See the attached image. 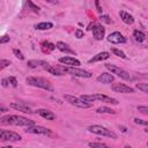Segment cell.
<instances>
[{
  "label": "cell",
  "instance_id": "cell-1",
  "mask_svg": "<svg viewBox=\"0 0 148 148\" xmlns=\"http://www.w3.org/2000/svg\"><path fill=\"white\" fill-rule=\"evenodd\" d=\"M0 125L2 126H8V125H14V126H23V127H29L35 125V121L31 119H28L22 116L17 114H6L0 117Z\"/></svg>",
  "mask_w": 148,
  "mask_h": 148
},
{
  "label": "cell",
  "instance_id": "cell-2",
  "mask_svg": "<svg viewBox=\"0 0 148 148\" xmlns=\"http://www.w3.org/2000/svg\"><path fill=\"white\" fill-rule=\"evenodd\" d=\"M25 82L31 86V87H36V88H40L47 91H53V87L51 84V82L44 77H39V76H28L25 79Z\"/></svg>",
  "mask_w": 148,
  "mask_h": 148
},
{
  "label": "cell",
  "instance_id": "cell-3",
  "mask_svg": "<svg viewBox=\"0 0 148 148\" xmlns=\"http://www.w3.org/2000/svg\"><path fill=\"white\" fill-rule=\"evenodd\" d=\"M56 67H57L64 75L67 73V74L73 75V76L86 77V79H89V77L92 76V74H91L90 72H88V71H86V69H80V68H77V67H65V66H62V65H58V66H56Z\"/></svg>",
  "mask_w": 148,
  "mask_h": 148
},
{
  "label": "cell",
  "instance_id": "cell-4",
  "mask_svg": "<svg viewBox=\"0 0 148 148\" xmlns=\"http://www.w3.org/2000/svg\"><path fill=\"white\" fill-rule=\"evenodd\" d=\"M88 131L92 134H97V135H102V136H106V138H111V139H117V134L113 131H111L102 125H91L88 127Z\"/></svg>",
  "mask_w": 148,
  "mask_h": 148
},
{
  "label": "cell",
  "instance_id": "cell-5",
  "mask_svg": "<svg viewBox=\"0 0 148 148\" xmlns=\"http://www.w3.org/2000/svg\"><path fill=\"white\" fill-rule=\"evenodd\" d=\"M104 66H105L106 69H109L111 72V74H116L117 76H119L123 80H126V81H132L133 80V77L131 76V74L128 72H126L125 69L120 68V67H117V66H114L112 64H105Z\"/></svg>",
  "mask_w": 148,
  "mask_h": 148
},
{
  "label": "cell",
  "instance_id": "cell-6",
  "mask_svg": "<svg viewBox=\"0 0 148 148\" xmlns=\"http://www.w3.org/2000/svg\"><path fill=\"white\" fill-rule=\"evenodd\" d=\"M22 139V136L16 133V132H13V131H3V130H0V141L2 142H16V141H20Z\"/></svg>",
  "mask_w": 148,
  "mask_h": 148
},
{
  "label": "cell",
  "instance_id": "cell-7",
  "mask_svg": "<svg viewBox=\"0 0 148 148\" xmlns=\"http://www.w3.org/2000/svg\"><path fill=\"white\" fill-rule=\"evenodd\" d=\"M64 98H65L69 104L76 106V108H80V109H88V108H91V106H92L91 103H86V102H83L82 99H80L79 97L73 96V95H64Z\"/></svg>",
  "mask_w": 148,
  "mask_h": 148
},
{
  "label": "cell",
  "instance_id": "cell-8",
  "mask_svg": "<svg viewBox=\"0 0 148 148\" xmlns=\"http://www.w3.org/2000/svg\"><path fill=\"white\" fill-rule=\"evenodd\" d=\"M24 132L29 133V134H42V135H51L52 134V131L50 128L44 127V126H38V125H32V126L25 127Z\"/></svg>",
  "mask_w": 148,
  "mask_h": 148
},
{
  "label": "cell",
  "instance_id": "cell-9",
  "mask_svg": "<svg viewBox=\"0 0 148 148\" xmlns=\"http://www.w3.org/2000/svg\"><path fill=\"white\" fill-rule=\"evenodd\" d=\"M111 88L114 92H119V94H133L134 92V89L132 87H130L125 83H120V82L112 83Z\"/></svg>",
  "mask_w": 148,
  "mask_h": 148
},
{
  "label": "cell",
  "instance_id": "cell-10",
  "mask_svg": "<svg viewBox=\"0 0 148 148\" xmlns=\"http://www.w3.org/2000/svg\"><path fill=\"white\" fill-rule=\"evenodd\" d=\"M108 42L109 43H112V44H124L126 43V38L124 37L123 34H120L119 31H113L111 32L108 37H106Z\"/></svg>",
  "mask_w": 148,
  "mask_h": 148
},
{
  "label": "cell",
  "instance_id": "cell-11",
  "mask_svg": "<svg viewBox=\"0 0 148 148\" xmlns=\"http://www.w3.org/2000/svg\"><path fill=\"white\" fill-rule=\"evenodd\" d=\"M91 32H92V36H94V38L96 40H102L104 38V36H105V28L102 24L96 23V24L92 25Z\"/></svg>",
  "mask_w": 148,
  "mask_h": 148
},
{
  "label": "cell",
  "instance_id": "cell-12",
  "mask_svg": "<svg viewBox=\"0 0 148 148\" xmlns=\"http://www.w3.org/2000/svg\"><path fill=\"white\" fill-rule=\"evenodd\" d=\"M59 62L62 64V65H65L66 67H77V66L81 65L80 60H77L74 57H68V56H65V57L59 58Z\"/></svg>",
  "mask_w": 148,
  "mask_h": 148
},
{
  "label": "cell",
  "instance_id": "cell-13",
  "mask_svg": "<svg viewBox=\"0 0 148 148\" xmlns=\"http://www.w3.org/2000/svg\"><path fill=\"white\" fill-rule=\"evenodd\" d=\"M39 66H40L43 69H45L46 72H49L50 74H52V75H56V76H61V75H64L56 66H51L49 62H46V61H44V60H40Z\"/></svg>",
  "mask_w": 148,
  "mask_h": 148
},
{
  "label": "cell",
  "instance_id": "cell-14",
  "mask_svg": "<svg viewBox=\"0 0 148 148\" xmlns=\"http://www.w3.org/2000/svg\"><path fill=\"white\" fill-rule=\"evenodd\" d=\"M12 109H14V110H16V111H21V112H23V113H34V111L25 104V103H21V102H13V103H10V105H9Z\"/></svg>",
  "mask_w": 148,
  "mask_h": 148
},
{
  "label": "cell",
  "instance_id": "cell-15",
  "mask_svg": "<svg viewBox=\"0 0 148 148\" xmlns=\"http://www.w3.org/2000/svg\"><path fill=\"white\" fill-rule=\"evenodd\" d=\"M94 97H95V99L104 102V103H108V104H113V105L118 104V99H116L113 97H110L108 95H104V94H95Z\"/></svg>",
  "mask_w": 148,
  "mask_h": 148
},
{
  "label": "cell",
  "instance_id": "cell-16",
  "mask_svg": "<svg viewBox=\"0 0 148 148\" xmlns=\"http://www.w3.org/2000/svg\"><path fill=\"white\" fill-rule=\"evenodd\" d=\"M56 47H57L59 51H61V52H64V53H66V54H75V51H74L67 43H65V42H61V40L57 42Z\"/></svg>",
  "mask_w": 148,
  "mask_h": 148
},
{
  "label": "cell",
  "instance_id": "cell-17",
  "mask_svg": "<svg viewBox=\"0 0 148 148\" xmlns=\"http://www.w3.org/2000/svg\"><path fill=\"white\" fill-rule=\"evenodd\" d=\"M37 114H39L42 118L46 119V120H54L56 119V113H53L51 110L49 109H38L36 111Z\"/></svg>",
  "mask_w": 148,
  "mask_h": 148
},
{
  "label": "cell",
  "instance_id": "cell-18",
  "mask_svg": "<svg viewBox=\"0 0 148 148\" xmlns=\"http://www.w3.org/2000/svg\"><path fill=\"white\" fill-rule=\"evenodd\" d=\"M96 80H97V82H99V83L109 84V83L113 82L114 76H113L112 74H110V73H102V74H99V75L97 76Z\"/></svg>",
  "mask_w": 148,
  "mask_h": 148
},
{
  "label": "cell",
  "instance_id": "cell-19",
  "mask_svg": "<svg viewBox=\"0 0 148 148\" xmlns=\"http://www.w3.org/2000/svg\"><path fill=\"white\" fill-rule=\"evenodd\" d=\"M110 58V52H106V51H103V52H99L97 53L96 56H94L91 59L88 60L89 64H92V62H97V61H103V60H106Z\"/></svg>",
  "mask_w": 148,
  "mask_h": 148
},
{
  "label": "cell",
  "instance_id": "cell-20",
  "mask_svg": "<svg viewBox=\"0 0 148 148\" xmlns=\"http://www.w3.org/2000/svg\"><path fill=\"white\" fill-rule=\"evenodd\" d=\"M119 16L123 20V22L126 23V24H133L134 23V17L130 13H127L125 10H120L119 12Z\"/></svg>",
  "mask_w": 148,
  "mask_h": 148
},
{
  "label": "cell",
  "instance_id": "cell-21",
  "mask_svg": "<svg viewBox=\"0 0 148 148\" xmlns=\"http://www.w3.org/2000/svg\"><path fill=\"white\" fill-rule=\"evenodd\" d=\"M40 46H42V51H43L44 53H50L51 51H53V50L56 49V44H53V43H51V42H49V40L42 42Z\"/></svg>",
  "mask_w": 148,
  "mask_h": 148
},
{
  "label": "cell",
  "instance_id": "cell-22",
  "mask_svg": "<svg viewBox=\"0 0 148 148\" xmlns=\"http://www.w3.org/2000/svg\"><path fill=\"white\" fill-rule=\"evenodd\" d=\"M34 28L37 30H49V29L53 28V23L52 22H39V23L35 24Z\"/></svg>",
  "mask_w": 148,
  "mask_h": 148
},
{
  "label": "cell",
  "instance_id": "cell-23",
  "mask_svg": "<svg viewBox=\"0 0 148 148\" xmlns=\"http://www.w3.org/2000/svg\"><path fill=\"white\" fill-rule=\"evenodd\" d=\"M133 37H134L135 42H138V43H142V42H145V39H146L145 32H142V31L139 30V29H136V30L133 31Z\"/></svg>",
  "mask_w": 148,
  "mask_h": 148
},
{
  "label": "cell",
  "instance_id": "cell-24",
  "mask_svg": "<svg viewBox=\"0 0 148 148\" xmlns=\"http://www.w3.org/2000/svg\"><path fill=\"white\" fill-rule=\"evenodd\" d=\"M96 112L97 113H108V114H114L116 111L112 110L111 108H108V106H99L96 109Z\"/></svg>",
  "mask_w": 148,
  "mask_h": 148
},
{
  "label": "cell",
  "instance_id": "cell-25",
  "mask_svg": "<svg viewBox=\"0 0 148 148\" xmlns=\"http://www.w3.org/2000/svg\"><path fill=\"white\" fill-rule=\"evenodd\" d=\"M79 98H80V99H82V101H83V102H86V103H91V104H92V102H94V101H96V99H95V97H94V95H87V94L81 95Z\"/></svg>",
  "mask_w": 148,
  "mask_h": 148
},
{
  "label": "cell",
  "instance_id": "cell-26",
  "mask_svg": "<svg viewBox=\"0 0 148 148\" xmlns=\"http://www.w3.org/2000/svg\"><path fill=\"white\" fill-rule=\"evenodd\" d=\"M88 146H89L90 148H111V147H109L108 145L102 143V142H89Z\"/></svg>",
  "mask_w": 148,
  "mask_h": 148
},
{
  "label": "cell",
  "instance_id": "cell-27",
  "mask_svg": "<svg viewBox=\"0 0 148 148\" xmlns=\"http://www.w3.org/2000/svg\"><path fill=\"white\" fill-rule=\"evenodd\" d=\"M39 62H40V60H28L27 65L29 68H37V67H39Z\"/></svg>",
  "mask_w": 148,
  "mask_h": 148
},
{
  "label": "cell",
  "instance_id": "cell-28",
  "mask_svg": "<svg viewBox=\"0 0 148 148\" xmlns=\"http://www.w3.org/2000/svg\"><path fill=\"white\" fill-rule=\"evenodd\" d=\"M136 88L145 94L148 92V83H136Z\"/></svg>",
  "mask_w": 148,
  "mask_h": 148
},
{
  "label": "cell",
  "instance_id": "cell-29",
  "mask_svg": "<svg viewBox=\"0 0 148 148\" xmlns=\"http://www.w3.org/2000/svg\"><path fill=\"white\" fill-rule=\"evenodd\" d=\"M27 5L31 8V10H32L34 13H39V10H40V9H39V7H38V6H36L32 1H30V0H29V1H27Z\"/></svg>",
  "mask_w": 148,
  "mask_h": 148
},
{
  "label": "cell",
  "instance_id": "cell-30",
  "mask_svg": "<svg viewBox=\"0 0 148 148\" xmlns=\"http://www.w3.org/2000/svg\"><path fill=\"white\" fill-rule=\"evenodd\" d=\"M112 51V53L113 54H116L117 57H120V58H123V59H126V54L121 51V50H118V49H112L111 50Z\"/></svg>",
  "mask_w": 148,
  "mask_h": 148
},
{
  "label": "cell",
  "instance_id": "cell-31",
  "mask_svg": "<svg viewBox=\"0 0 148 148\" xmlns=\"http://www.w3.org/2000/svg\"><path fill=\"white\" fill-rule=\"evenodd\" d=\"M99 21H101V22H104V23H106V24L112 23V20H111V17H110L109 15H101V16H99Z\"/></svg>",
  "mask_w": 148,
  "mask_h": 148
},
{
  "label": "cell",
  "instance_id": "cell-32",
  "mask_svg": "<svg viewBox=\"0 0 148 148\" xmlns=\"http://www.w3.org/2000/svg\"><path fill=\"white\" fill-rule=\"evenodd\" d=\"M13 53H14V56H15L17 59H20V60H24V56H23V53H22L18 49H13Z\"/></svg>",
  "mask_w": 148,
  "mask_h": 148
},
{
  "label": "cell",
  "instance_id": "cell-33",
  "mask_svg": "<svg viewBox=\"0 0 148 148\" xmlns=\"http://www.w3.org/2000/svg\"><path fill=\"white\" fill-rule=\"evenodd\" d=\"M9 65H10V60H8V59H1L0 60V71H2L3 68L8 67Z\"/></svg>",
  "mask_w": 148,
  "mask_h": 148
},
{
  "label": "cell",
  "instance_id": "cell-34",
  "mask_svg": "<svg viewBox=\"0 0 148 148\" xmlns=\"http://www.w3.org/2000/svg\"><path fill=\"white\" fill-rule=\"evenodd\" d=\"M7 79H8V82H9V84H10L12 87H14V88L17 87V80H16L15 76H9V77H7Z\"/></svg>",
  "mask_w": 148,
  "mask_h": 148
},
{
  "label": "cell",
  "instance_id": "cell-35",
  "mask_svg": "<svg viewBox=\"0 0 148 148\" xmlns=\"http://www.w3.org/2000/svg\"><path fill=\"white\" fill-rule=\"evenodd\" d=\"M74 34H75V37H76L77 39H81V38L84 37V32H83V30H81V29H76V30L74 31Z\"/></svg>",
  "mask_w": 148,
  "mask_h": 148
},
{
  "label": "cell",
  "instance_id": "cell-36",
  "mask_svg": "<svg viewBox=\"0 0 148 148\" xmlns=\"http://www.w3.org/2000/svg\"><path fill=\"white\" fill-rule=\"evenodd\" d=\"M138 111L141 112L142 114H148V106H146V105H139L138 106Z\"/></svg>",
  "mask_w": 148,
  "mask_h": 148
},
{
  "label": "cell",
  "instance_id": "cell-37",
  "mask_svg": "<svg viewBox=\"0 0 148 148\" xmlns=\"http://www.w3.org/2000/svg\"><path fill=\"white\" fill-rule=\"evenodd\" d=\"M10 42V37L8 35H3V36H0V44H6Z\"/></svg>",
  "mask_w": 148,
  "mask_h": 148
},
{
  "label": "cell",
  "instance_id": "cell-38",
  "mask_svg": "<svg viewBox=\"0 0 148 148\" xmlns=\"http://www.w3.org/2000/svg\"><path fill=\"white\" fill-rule=\"evenodd\" d=\"M134 123L138 124V125H143V126H147L148 125V121L147 120H143V119H140V118H134Z\"/></svg>",
  "mask_w": 148,
  "mask_h": 148
},
{
  "label": "cell",
  "instance_id": "cell-39",
  "mask_svg": "<svg viewBox=\"0 0 148 148\" xmlns=\"http://www.w3.org/2000/svg\"><path fill=\"white\" fill-rule=\"evenodd\" d=\"M8 111H9V109H8L7 106H5V105L0 104V116H1V114H3V113H7Z\"/></svg>",
  "mask_w": 148,
  "mask_h": 148
},
{
  "label": "cell",
  "instance_id": "cell-40",
  "mask_svg": "<svg viewBox=\"0 0 148 148\" xmlns=\"http://www.w3.org/2000/svg\"><path fill=\"white\" fill-rule=\"evenodd\" d=\"M95 6H96L97 12H98V13H102V10H103V9H102V7H101V5H99V1H98V0H96V1H95Z\"/></svg>",
  "mask_w": 148,
  "mask_h": 148
},
{
  "label": "cell",
  "instance_id": "cell-41",
  "mask_svg": "<svg viewBox=\"0 0 148 148\" xmlns=\"http://www.w3.org/2000/svg\"><path fill=\"white\" fill-rule=\"evenodd\" d=\"M1 86L2 87H8L9 86V82H8V79L7 77H5V79L1 80Z\"/></svg>",
  "mask_w": 148,
  "mask_h": 148
},
{
  "label": "cell",
  "instance_id": "cell-42",
  "mask_svg": "<svg viewBox=\"0 0 148 148\" xmlns=\"http://www.w3.org/2000/svg\"><path fill=\"white\" fill-rule=\"evenodd\" d=\"M119 128H120V130H121V132H124V133H126V132H127L126 127H124V126H119Z\"/></svg>",
  "mask_w": 148,
  "mask_h": 148
},
{
  "label": "cell",
  "instance_id": "cell-43",
  "mask_svg": "<svg viewBox=\"0 0 148 148\" xmlns=\"http://www.w3.org/2000/svg\"><path fill=\"white\" fill-rule=\"evenodd\" d=\"M0 148H13L12 146H3V147H0Z\"/></svg>",
  "mask_w": 148,
  "mask_h": 148
},
{
  "label": "cell",
  "instance_id": "cell-44",
  "mask_svg": "<svg viewBox=\"0 0 148 148\" xmlns=\"http://www.w3.org/2000/svg\"><path fill=\"white\" fill-rule=\"evenodd\" d=\"M124 148H132V147H131V146H128V145H127V146H125V147H124Z\"/></svg>",
  "mask_w": 148,
  "mask_h": 148
}]
</instances>
